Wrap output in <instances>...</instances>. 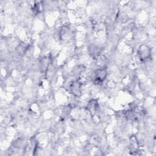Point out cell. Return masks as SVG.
<instances>
[{
  "mask_svg": "<svg viewBox=\"0 0 156 156\" xmlns=\"http://www.w3.org/2000/svg\"><path fill=\"white\" fill-rule=\"evenodd\" d=\"M87 107H88V110H89L91 113H93H93H95L96 111V110L98 109V103H97L96 101H95L94 100H92V101H91L89 102V104H88Z\"/></svg>",
  "mask_w": 156,
  "mask_h": 156,
  "instance_id": "277c9868",
  "label": "cell"
},
{
  "mask_svg": "<svg viewBox=\"0 0 156 156\" xmlns=\"http://www.w3.org/2000/svg\"><path fill=\"white\" fill-rule=\"evenodd\" d=\"M106 75H107V72L105 69H101L97 70L95 72L94 82L96 84H99L101 83L105 79Z\"/></svg>",
  "mask_w": 156,
  "mask_h": 156,
  "instance_id": "6da1fadb",
  "label": "cell"
},
{
  "mask_svg": "<svg viewBox=\"0 0 156 156\" xmlns=\"http://www.w3.org/2000/svg\"><path fill=\"white\" fill-rule=\"evenodd\" d=\"M138 54L140 58L143 60L148 58L151 55V50L146 46H142L140 47L138 51Z\"/></svg>",
  "mask_w": 156,
  "mask_h": 156,
  "instance_id": "7a4b0ae2",
  "label": "cell"
},
{
  "mask_svg": "<svg viewBox=\"0 0 156 156\" xmlns=\"http://www.w3.org/2000/svg\"><path fill=\"white\" fill-rule=\"evenodd\" d=\"M71 90L72 93L76 96H79L80 94V86L79 82H74L71 86Z\"/></svg>",
  "mask_w": 156,
  "mask_h": 156,
  "instance_id": "3957f363",
  "label": "cell"
}]
</instances>
